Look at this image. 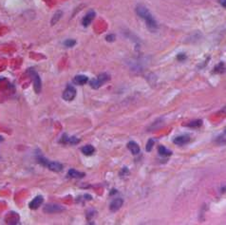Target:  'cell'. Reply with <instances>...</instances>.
<instances>
[{"mask_svg":"<svg viewBox=\"0 0 226 225\" xmlns=\"http://www.w3.org/2000/svg\"><path fill=\"white\" fill-rule=\"evenodd\" d=\"M202 120H196V121H193V122H190L189 124H187L186 126L196 128V127L202 126Z\"/></svg>","mask_w":226,"mask_h":225,"instance_id":"cell-19","label":"cell"},{"mask_svg":"<svg viewBox=\"0 0 226 225\" xmlns=\"http://www.w3.org/2000/svg\"><path fill=\"white\" fill-rule=\"evenodd\" d=\"M28 73L31 75V77L33 79V88L36 93H40L41 88H42V84H41V79L39 77L38 73L33 69V68H29L28 69Z\"/></svg>","mask_w":226,"mask_h":225,"instance_id":"cell-4","label":"cell"},{"mask_svg":"<svg viewBox=\"0 0 226 225\" xmlns=\"http://www.w3.org/2000/svg\"><path fill=\"white\" fill-rule=\"evenodd\" d=\"M75 96H76V89H75V87L72 86H68L62 95L63 99L68 102L72 101L75 98Z\"/></svg>","mask_w":226,"mask_h":225,"instance_id":"cell-6","label":"cell"},{"mask_svg":"<svg viewBox=\"0 0 226 225\" xmlns=\"http://www.w3.org/2000/svg\"><path fill=\"white\" fill-rule=\"evenodd\" d=\"M79 142H80V140L78 138L74 137V136L69 137L67 134H64L62 136V138H61V140H60V143H64V144H67V143H69V144H77V143H79Z\"/></svg>","mask_w":226,"mask_h":225,"instance_id":"cell-8","label":"cell"},{"mask_svg":"<svg viewBox=\"0 0 226 225\" xmlns=\"http://www.w3.org/2000/svg\"><path fill=\"white\" fill-rule=\"evenodd\" d=\"M81 151L84 155H86V156H91L94 154L95 152V148L90 145V144H87V145H85L81 148Z\"/></svg>","mask_w":226,"mask_h":225,"instance_id":"cell-14","label":"cell"},{"mask_svg":"<svg viewBox=\"0 0 226 225\" xmlns=\"http://www.w3.org/2000/svg\"><path fill=\"white\" fill-rule=\"evenodd\" d=\"M158 153L160 156H162V157H169L172 155V151L169 149H167L165 146L163 145H160L158 147Z\"/></svg>","mask_w":226,"mask_h":225,"instance_id":"cell-15","label":"cell"},{"mask_svg":"<svg viewBox=\"0 0 226 225\" xmlns=\"http://www.w3.org/2000/svg\"><path fill=\"white\" fill-rule=\"evenodd\" d=\"M94 214H95V211H94V210H89V211L87 212V214H86V218H87L88 220H91V218L94 217Z\"/></svg>","mask_w":226,"mask_h":225,"instance_id":"cell-25","label":"cell"},{"mask_svg":"<svg viewBox=\"0 0 226 225\" xmlns=\"http://www.w3.org/2000/svg\"><path fill=\"white\" fill-rule=\"evenodd\" d=\"M36 159L38 161L39 163H41L43 166H46L48 167L50 170L53 171V172H60L62 171L63 169V165L62 163H60L58 161H49L45 158L44 156H42L41 154L37 155L36 156Z\"/></svg>","mask_w":226,"mask_h":225,"instance_id":"cell-2","label":"cell"},{"mask_svg":"<svg viewBox=\"0 0 226 225\" xmlns=\"http://www.w3.org/2000/svg\"><path fill=\"white\" fill-rule=\"evenodd\" d=\"M44 212L47 214H54V213H60L63 212L65 208L59 204H54V203H51V204H47L46 206L44 207Z\"/></svg>","mask_w":226,"mask_h":225,"instance_id":"cell-5","label":"cell"},{"mask_svg":"<svg viewBox=\"0 0 226 225\" xmlns=\"http://www.w3.org/2000/svg\"><path fill=\"white\" fill-rule=\"evenodd\" d=\"M73 82L76 84V85H80V86H83L85 84H86L88 82V78L86 75H76V76L74 77V80Z\"/></svg>","mask_w":226,"mask_h":225,"instance_id":"cell-13","label":"cell"},{"mask_svg":"<svg viewBox=\"0 0 226 225\" xmlns=\"http://www.w3.org/2000/svg\"><path fill=\"white\" fill-rule=\"evenodd\" d=\"M217 143H219V144H225V132H223L220 136H219L217 138Z\"/></svg>","mask_w":226,"mask_h":225,"instance_id":"cell-22","label":"cell"},{"mask_svg":"<svg viewBox=\"0 0 226 225\" xmlns=\"http://www.w3.org/2000/svg\"><path fill=\"white\" fill-rule=\"evenodd\" d=\"M68 175L71 178H74V179H81V178H84L85 177V173L83 172H79L75 169H69L68 171Z\"/></svg>","mask_w":226,"mask_h":225,"instance_id":"cell-16","label":"cell"},{"mask_svg":"<svg viewBox=\"0 0 226 225\" xmlns=\"http://www.w3.org/2000/svg\"><path fill=\"white\" fill-rule=\"evenodd\" d=\"M124 204V200L122 198H117V199H114L110 204H109V209L111 212H117L118 210L121 208Z\"/></svg>","mask_w":226,"mask_h":225,"instance_id":"cell-7","label":"cell"},{"mask_svg":"<svg viewBox=\"0 0 226 225\" xmlns=\"http://www.w3.org/2000/svg\"><path fill=\"white\" fill-rule=\"evenodd\" d=\"M95 17V11H89L86 15L84 16L83 20H82V24L84 27H87L90 25V23L92 22V20Z\"/></svg>","mask_w":226,"mask_h":225,"instance_id":"cell-9","label":"cell"},{"mask_svg":"<svg viewBox=\"0 0 226 225\" xmlns=\"http://www.w3.org/2000/svg\"><path fill=\"white\" fill-rule=\"evenodd\" d=\"M224 69H225V64H224V62H220L215 67L213 72L214 73H224V71H225Z\"/></svg>","mask_w":226,"mask_h":225,"instance_id":"cell-17","label":"cell"},{"mask_svg":"<svg viewBox=\"0 0 226 225\" xmlns=\"http://www.w3.org/2000/svg\"><path fill=\"white\" fill-rule=\"evenodd\" d=\"M190 142V137L188 135H182V136H178L173 140V143L177 145H184L187 144Z\"/></svg>","mask_w":226,"mask_h":225,"instance_id":"cell-11","label":"cell"},{"mask_svg":"<svg viewBox=\"0 0 226 225\" xmlns=\"http://www.w3.org/2000/svg\"><path fill=\"white\" fill-rule=\"evenodd\" d=\"M110 79L109 75L107 74V73H102L100 74L99 76L95 79H92L89 81V85L92 88L94 89H98L101 86H103L105 82H108L109 80Z\"/></svg>","mask_w":226,"mask_h":225,"instance_id":"cell-3","label":"cell"},{"mask_svg":"<svg viewBox=\"0 0 226 225\" xmlns=\"http://www.w3.org/2000/svg\"><path fill=\"white\" fill-rule=\"evenodd\" d=\"M115 193H117V190L116 189H112V192L110 193V196H112V195L115 194Z\"/></svg>","mask_w":226,"mask_h":225,"instance_id":"cell-28","label":"cell"},{"mask_svg":"<svg viewBox=\"0 0 226 225\" xmlns=\"http://www.w3.org/2000/svg\"><path fill=\"white\" fill-rule=\"evenodd\" d=\"M62 15H63L62 11H57L54 13V15H53V17H52V19H51V25H54L55 23H57V22L59 21V19L62 17Z\"/></svg>","mask_w":226,"mask_h":225,"instance_id":"cell-18","label":"cell"},{"mask_svg":"<svg viewBox=\"0 0 226 225\" xmlns=\"http://www.w3.org/2000/svg\"><path fill=\"white\" fill-rule=\"evenodd\" d=\"M128 174H129V170H128L127 167H123V169L121 170V172H120V176H121L122 178L128 175Z\"/></svg>","mask_w":226,"mask_h":225,"instance_id":"cell-24","label":"cell"},{"mask_svg":"<svg viewBox=\"0 0 226 225\" xmlns=\"http://www.w3.org/2000/svg\"><path fill=\"white\" fill-rule=\"evenodd\" d=\"M186 58H187V56H186L185 53H179V54L177 55V59H178V61H179V62L184 61V60H185Z\"/></svg>","mask_w":226,"mask_h":225,"instance_id":"cell-23","label":"cell"},{"mask_svg":"<svg viewBox=\"0 0 226 225\" xmlns=\"http://www.w3.org/2000/svg\"><path fill=\"white\" fill-rule=\"evenodd\" d=\"M43 201H44L43 197L42 196H37V197H35L31 202L29 203V207L31 208V209H33V210H36V209H38L42 205Z\"/></svg>","mask_w":226,"mask_h":225,"instance_id":"cell-10","label":"cell"},{"mask_svg":"<svg viewBox=\"0 0 226 225\" xmlns=\"http://www.w3.org/2000/svg\"><path fill=\"white\" fill-rule=\"evenodd\" d=\"M127 148L133 155H138L141 151V148H140L139 144L134 141H130L127 143Z\"/></svg>","mask_w":226,"mask_h":225,"instance_id":"cell-12","label":"cell"},{"mask_svg":"<svg viewBox=\"0 0 226 225\" xmlns=\"http://www.w3.org/2000/svg\"><path fill=\"white\" fill-rule=\"evenodd\" d=\"M115 35L114 34H109L105 36V40H107L108 42H114L115 41Z\"/></svg>","mask_w":226,"mask_h":225,"instance_id":"cell-26","label":"cell"},{"mask_svg":"<svg viewBox=\"0 0 226 225\" xmlns=\"http://www.w3.org/2000/svg\"><path fill=\"white\" fill-rule=\"evenodd\" d=\"M219 2L220 3V5L223 8H226V2H225V0H219Z\"/></svg>","mask_w":226,"mask_h":225,"instance_id":"cell-27","label":"cell"},{"mask_svg":"<svg viewBox=\"0 0 226 225\" xmlns=\"http://www.w3.org/2000/svg\"><path fill=\"white\" fill-rule=\"evenodd\" d=\"M75 44H76V41H75L74 39H67L64 42L65 47H67V48H72V47L75 46Z\"/></svg>","mask_w":226,"mask_h":225,"instance_id":"cell-21","label":"cell"},{"mask_svg":"<svg viewBox=\"0 0 226 225\" xmlns=\"http://www.w3.org/2000/svg\"><path fill=\"white\" fill-rule=\"evenodd\" d=\"M155 144V141L153 139H149L146 143V146H145V149H146V151L147 152H150L152 150L153 146Z\"/></svg>","mask_w":226,"mask_h":225,"instance_id":"cell-20","label":"cell"},{"mask_svg":"<svg viewBox=\"0 0 226 225\" xmlns=\"http://www.w3.org/2000/svg\"><path fill=\"white\" fill-rule=\"evenodd\" d=\"M136 13L145 22L146 24V27L150 29L151 32H156L158 28H159V25H158V22L156 21V19L153 17V15L151 14V12L149 11V10L140 4L136 7Z\"/></svg>","mask_w":226,"mask_h":225,"instance_id":"cell-1","label":"cell"}]
</instances>
